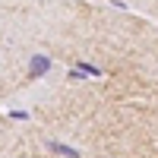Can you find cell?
<instances>
[{"label":"cell","mask_w":158,"mask_h":158,"mask_svg":"<svg viewBox=\"0 0 158 158\" xmlns=\"http://www.w3.org/2000/svg\"><path fill=\"white\" fill-rule=\"evenodd\" d=\"M48 149H51V152H57V155H63V158H79V149L63 146V142H48Z\"/></svg>","instance_id":"obj_2"},{"label":"cell","mask_w":158,"mask_h":158,"mask_svg":"<svg viewBox=\"0 0 158 158\" xmlns=\"http://www.w3.org/2000/svg\"><path fill=\"white\" fill-rule=\"evenodd\" d=\"M73 70H79L82 76H101V67H92V63H85V60H79Z\"/></svg>","instance_id":"obj_3"},{"label":"cell","mask_w":158,"mask_h":158,"mask_svg":"<svg viewBox=\"0 0 158 158\" xmlns=\"http://www.w3.org/2000/svg\"><path fill=\"white\" fill-rule=\"evenodd\" d=\"M10 117H13V120H29V111H19L16 108V111H10Z\"/></svg>","instance_id":"obj_4"},{"label":"cell","mask_w":158,"mask_h":158,"mask_svg":"<svg viewBox=\"0 0 158 158\" xmlns=\"http://www.w3.org/2000/svg\"><path fill=\"white\" fill-rule=\"evenodd\" d=\"M29 67H32V76H44L51 70V57L48 54H32L29 57Z\"/></svg>","instance_id":"obj_1"}]
</instances>
